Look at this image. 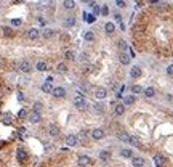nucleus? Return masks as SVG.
<instances>
[{
    "label": "nucleus",
    "mask_w": 173,
    "mask_h": 167,
    "mask_svg": "<svg viewBox=\"0 0 173 167\" xmlns=\"http://www.w3.org/2000/svg\"><path fill=\"white\" fill-rule=\"evenodd\" d=\"M16 159H18L19 162H28V161H29V153L26 151V148L19 146V148L16 149Z\"/></svg>",
    "instance_id": "nucleus-1"
},
{
    "label": "nucleus",
    "mask_w": 173,
    "mask_h": 167,
    "mask_svg": "<svg viewBox=\"0 0 173 167\" xmlns=\"http://www.w3.org/2000/svg\"><path fill=\"white\" fill-rule=\"evenodd\" d=\"M74 108L79 109V111H85V109H87V101L84 100L82 95H77V96H75V100H74Z\"/></svg>",
    "instance_id": "nucleus-2"
},
{
    "label": "nucleus",
    "mask_w": 173,
    "mask_h": 167,
    "mask_svg": "<svg viewBox=\"0 0 173 167\" xmlns=\"http://www.w3.org/2000/svg\"><path fill=\"white\" fill-rule=\"evenodd\" d=\"M18 67H19V71H21V73H24V74H29V73L32 71V64H31V63H29L28 60L21 61Z\"/></svg>",
    "instance_id": "nucleus-3"
},
{
    "label": "nucleus",
    "mask_w": 173,
    "mask_h": 167,
    "mask_svg": "<svg viewBox=\"0 0 173 167\" xmlns=\"http://www.w3.org/2000/svg\"><path fill=\"white\" fill-rule=\"evenodd\" d=\"M48 135L50 137H53V138H56V137H59V133H61V129L58 127L56 124H51V125H48Z\"/></svg>",
    "instance_id": "nucleus-4"
},
{
    "label": "nucleus",
    "mask_w": 173,
    "mask_h": 167,
    "mask_svg": "<svg viewBox=\"0 0 173 167\" xmlns=\"http://www.w3.org/2000/svg\"><path fill=\"white\" fill-rule=\"evenodd\" d=\"M106 96H108V90L104 87H96L95 89V98L96 100H104Z\"/></svg>",
    "instance_id": "nucleus-5"
},
{
    "label": "nucleus",
    "mask_w": 173,
    "mask_h": 167,
    "mask_svg": "<svg viewBox=\"0 0 173 167\" xmlns=\"http://www.w3.org/2000/svg\"><path fill=\"white\" fill-rule=\"evenodd\" d=\"M79 143V135H74V133H71V135H68V137H66V145H68V146H75Z\"/></svg>",
    "instance_id": "nucleus-6"
},
{
    "label": "nucleus",
    "mask_w": 173,
    "mask_h": 167,
    "mask_svg": "<svg viewBox=\"0 0 173 167\" xmlns=\"http://www.w3.org/2000/svg\"><path fill=\"white\" fill-rule=\"evenodd\" d=\"M154 164H155V167H164L165 165V156L160 154V153L154 154Z\"/></svg>",
    "instance_id": "nucleus-7"
},
{
    "label": "nucleus",
    "mask_w": 173,
    "mask_h": 167,
    "mask_svg": "<svg viewBox=\"0 0 173 167\" xmlns=\"http://www.w3.org/2000/svg\"><path fill=\"white\" fill-rule=\"evenodd\" d=\"M141 74H143V71H141L140 66H133V67L130 69V77H131V79H140Z\"/></svg>",
    "instance_id": "nucleus-8"
},
{
    "label": "nucleus",
    "mask_w": 173,
    "mask_h": 167,
    "mask_svg": "<svg viewBox=\"0 0 173 167\" xmlns=\"http://www.w3.org/2000/svg\"><path fill=\"white\" fill-rule=\"evenodd\" d=\"M28 119H29V122H32V124H38V122L42 121V116H40V113H35V111H32V113H29Z\"/></svg>",
    "instance_id": "nucleus-9"
},
{
    "label": "nucleus",
    "mask_w": 173,
    "mask_h": 167,
    "mask_svg": "<svg viewBox=\"0 0 173 167\" xmlns=\"http://www.w3.org/2000/svg\"><path fill=\"white\" fill-rule=\"evenodd\" d=\"M104 130L103 129H95V130H91V138L93 140H103L104 138Z\"/></svg>",
    "instance_id": "nucleus-10"
},
{
    "label": "nucleus",
    "mask_w": 173,
    "mask_h": 167,
    "mask_svg": "<svg viewBox=\"0 0 173 167\" xmlns=\"http://www.w3.org/2000/svg\"><path fill=\"white\" fill-rule=\"evenodd\" d=\"M40 35H42V34H40V31L35 29V27H31V29L28 31V39H31V40H37Z\"/></svg>",
    "instance_id": "nucleus-11"
},
{
    "label": "nucleus",
    "mask_w": 173,
    "mask_h": 167,
    "mask_svg": "<svg viewBox=\"0 0 173 167\" xmlns=\"http://www.w3.org/2000/svg\"><path fill=\"white\" fill-rule=\"evenodd\" d=\"M53 96H56V98H64L66 96V89L64 87H55L53 89Z\"/></svg>",
    "instance_id": "nucleus-12"
},
{
    "label": "nucleus",
    "mask_w": 173,
    "mask_h": 167,
    "mask_svg": "<svg viewBox=\"0 0 173 167\" xmlns=\"http://www.w3.org/2000/svg\"><path fill=\"white\" fill-rule=\"evenodd\" d=\"M128 145L135 146V148H143V143H141V140H140L138 137H135V135H130V142H128Z\"/></svg>",
    "instance_id": "nucleus-13"
},
{
    "label": "nucleus",
    "mask_w": 173,
    "mask_h": 167,
    "mask_svg": "<svg viewBox=\"0 0 173 167\" xmlns=\"http://www.w3.org/2000/svg\"><path fill=\"white\" fill-rule=\"evenodd\" d=\"M90 158L88 156H85V154H82V156H79V159H77V164H79V167H85V165H88L90 164Z\"/></svg>",
    "instance_id": "nucleus-14"
},
{
    "label": "nucleus",
    "mask_w": 173,
    "mask_h": 167,
    "mask_svg": "<svg viewBox=\"0 0 173 167\" xmlns=\"http://www.w3.org/2000/svg\"><path fill=\"white\" fill-rule=\"evenodd\" d=\"M130 60H131V58H130V55H128V53H122V51L119 53V61H120L122 64H125V66L130 64Z\"/></svg>",
    "instance_id": "nucleus-15"
},
{
    "label": "nucleus",
    "mask_w": 173,
    "mask_h": 167,
    "mask_svg": "<svg viewBox=\"0 0 173 167\" xmlns=\"http://www.w3.org/2000/svg\"><path fill=\"white\" fill-rule=\"evenodd\" d=\"M124 113H125V105L119 103V105L114 106V114H115V116H122Z\"/></svg>",
    "instance_id": "nucleus-16"
},
{
    "label": "nucleus",
    "mask_w": 173,
    "mask_h": 167,
    "mask_svg": "<svg viewBox=\"0 0 173 167\" xmlns=\"http://www.w3.org/2000/svg\"><path fill=\"white\" fill-rule=\"evenodd\" d=\"M99 159H101L103 162H108V161H111V153H109V151H106V149L99 151Z\"/></svg>",
    "instance_id": "nucleus-17"
},
{
    "label": "nucleus",
    "mask_w": 173,
    "mask_h": 167,
    "mask_svg": "<svg viewBox=\"0 0 173 167\" xmlns=\"http://www.w3.org/2000/svg\"><path fill=\"white\" fill-rule=\"evenodd\" d=\"M63 24H64V27H74L75 26V18L74 16H68L63 21Z\"/></svg>",
    "instance_id": "nucleus-18"
},
{
    "label": "nucleus",
    "mask_w": 173,
    "mask_h": 167,
    "mask_svg": "<svg viewBox=\"0 0 173 167\" xmlns=\"http://www.w3.org/2000/svg\"><path fill=\"white\" fill-rule=\"evenodd\" d=\"M135 101H136V96H135V95H128V96H125V98H124V105H125V106L135 105Z\"/></svg>",
    "instance_id": "nucleus-19"
},
{
    "label": "nucleus",
    "mask_w": 173,
    "mask_h": 167,
    "mask_svg": "<svg viewBox=\"0 0 173 167\" xmlns=\"http://www.w3.org/2000/svg\"><path fill=\"white\" fill-rule=\"evenodd\" d=\"M131 164H133V167H143L144 165V159L143 158H131Z\"/></svg>",
    "instance_id": "nucleus-20"
},
{
    "label": "nucleus",
    "mask_w": 173,
    "mask_h": 167,
    "mask_svg": "<svg viewBox=\"0 0 173 167\" xmlns=\"http://www.w3.org/2000/svg\"><path fill=\"white\" fill-rule=\"evenodd\" d=\"M104 31H106V34H114V31H115V26H114V23H106L104 24Z\"/></svg>",
    "instance_id": "nucleus-21"
},
{
    "label": "nucleus",
    "mask_w": 173,
    "mask_h": 167,
    "mask_svg": "<svg viewBox=\"0 0 173 167\" xmlns=\"http://www.w3.org/2000/svg\"><path fill=\"white\" fill-rule=\"evenodd\" d=\"M47 67H48V66H47L45 61H38L37 66H35V69H37V71H40V73H45V71H47Z\"/></svg>",
    "instance_id": "nucleus-22"
},
{
    "label": "nucleus",
    "mask_w": 173,
    "mask_h": 167,
    "mask_svg": "<svg viewBox=\"0 0 173 167\" xmlns=\"http://www.w3.org/2000/svg\"><path fill=\"white\" fill-rule=\"evenodd\" d=\"M154 95H155V90L152 87H148V89L144 90V96H146V98H152Z\"/></svg>",
    "instance_id": "nucleus-23"
},
{
    "label": "nucleus",
    "mask_w": 173,
    "mask_h": 167,
    "mask_svg": "<svg viewBox=\"0 0 173 167\" xmlns=\"http://www.w3.org/2000/svg\"><path fill=\"white\" fill-rule=\"evenodd\" d=\"M64 58L69 60V61H72V60L75 58V53H74L72 50H66V51H64Z\"/></svg>",
    "instance_id": "nucleus-24"
},
{
    "label": "nucleus",
    "mask_w": 173,
    "mask_h": 167,
    "mask_svg": "<svg viewBox=\"0 0 173 167\" xmlns=\"http://www.w3.org/2000/svg\"><path fill=\"white\" fill-rule=\"evenodd\" d=\"M120 156H122V158H133V153H131V149L124 148V149L120 151Z\"/></svg>",
    "instance_id": "nucleus-25"
},
{
    "label": "nucleus",
    "mask_w": 173,
    "mask_h": 167,
    "mask_svg": "<svg viewBox=\"0 0 173 167\" xmlns=\"http://www.w3.org/2000/svg\"><path fill=\"white\" fill-rule=\"evenodd\" d=\"M117 137H119V140H122V142H125V143H128V142H130V135H128V133H125V132H120Z\"/></svg>",
    "instance_id": "nucleus-26"
},
{
    "label": "nucleus",
    "mask_w": 173,
    "mask_h": 167,
    "mask_svg": "<svg viewBox=\"0 0 173 167\" xmlns=\"http://www.w3.org/2000/svg\"><path fill=\"white\" fill-rule=\"evenodd\" d=\"M42 90H43L45 93H53V87H51V84H50V82H45L43 85H42Z\"/></svg>",
    "instance_id": "nucleus-27"
},
{
    "label": "nucleus",
    "mask_w": 173,
    "mask_h": 167,
    "mask_svg": "<svg viewBox=\"0 0 173 167\" xmlns=\"http://www.w3.org/2000/svg\"><path fill=\"white\" fill-rule=\"evenodd\" d=\"M84 39H85L87 42H93V40H95V34H93L91 31H87V32L84 34Z\"/></svg>",
    "instance_id": "nucleus-28"
},
{
    "label": "nucleus",
    "mask_w": 173,
    "mask_h": 167,
    "mask_svg": "<svg viewBox=\"0 0 173 167\" xmlns=\"http://www.w3.org/2000/svg\"><path fill=\"white\" fill-rule=\"evenodd\" d=\"M84 18H85V21H87L88 24H91V23L96 21V16H95V15H87V13H84Z\"/></svg>",
    "instance_id": "nucleus-29"
},
{
    "label": "nucleus",
    "mask_w": 173,
    "mask_h": 167,
    "mask_svg": "<svg viewBox=\"0 0 173 167\" xmlns=\"http://www.w3.org/2000/svg\"><path fill=\"white\" fill-rule=\"evenodd\" d=\"M119 48H120L122 53H127V48H128L127 42H125V40H119Z\"/></svg>",
    "instance_id": "nucleus-30"
},
{
    "label": "nucleus",
    "mask_w": 173,
    "mask_h": 167,
    "mask_svg": "<svg viewBox=\"0 0 173 167\" xmlns=\"http://www.w3.org/2000/svg\"><path fill=\"white\" fill-rule=\"evenodd\" d=\"M11 114L10 113H5V114H2V122L3 124H11Z\"/></svg>",
    "instance_id": "nucleus-31"
},
{
    "label": "nucleus",
    "mask_w": 173,
    "mask_h": 167,
    "mask_svg": "<svg viewBox=\"0 0 173 167\" xmlns=\"http://www.w3.org/2000/svg\"><path fill=\"white\" fill-rule=\"evenodd\" d=\"M63 7H64V8H68V10H72V8H75V2L66 0V2H63Z\"/></svg>",
    "instance_id": "nucleus-32"
},
{
    "label": "nucleus",
    "mask_w": 173,
    "mask_h": 167,
    "mask_svg": "<svg viewBox=\"0 0 173 167\" xmlns=\"http://www.w3.org/2000/svg\"><path fill=\"white\" fill-rule=\"evenodd\" d=\"M42 108H43V105H42L40 101H35V103H34V106H32V111H35V113H40Z\"/></svg>",
    "instance_id": "nucleus-33"
},
{
    "label": "nucleus",
    "mask_w": 173,
    "mask_h": 167,
    "mask_svg": "<svg viewBox=\"0 0 173 167\" xmlns=\"http://www.w3.org/2000/svg\"><path fill=\"white\" fill-rule=\"evenodd\" d=\"M53 32H55V31H51V29H45V31L42 32V37H43V39H51V37H53Z\"/></svg>",
    "instance_id": "nucleus-34"
},
{
    "label": "nucleus",
    "mask_w": 173,
    "mask_h": 167,
    "mask_svg": "<svg viewBox=\"0 0 173 167\" xmlns=\"http://www.w3.org/2000/svg\"><path fill=\"white\" fill-rule=\"evenodd\" d=\"M2 31H3L5 35H13V29H11V27H8V26H3Z\"/></svg>",
    "instance_id": "nucleus-35"
},
{
    "label": "nucleus",
    "mask_w": 173,
    "mask_h": 167,
    "mask_svg": "<svg viewBox=\"0 0 173 167\" xmlns=\"http://www.w3.org/2000/svg\"><path fill=\"white\" fill-rule=\"evenodd\" d=\"M131 92H133V95L141 93V92H143V87H141V85H133V87H131Z\"/></svg>",
    "instance_id": "nucleus-36"
},
{
    "label": "nucleus",
    "mask_w": 173,
    "mask_h": 167,
    "mask_svg": "<svg viewBox=\"0 0 173 167\" xmlns=\"http://www.w3.org/2000/svg\"><path fill=\"white\" fill-rule=\"evenodd\" d=\"M56 73H66V64L64 63H59L56 66Z\"/></svg>",
    "instance_id": "nucleus-37"
},
{
    "label": "nucleus",
    "mask_w": 173,
    "mask_h": 167,
    "mask_svg": "<svg viewBox=\"0 0 173 167\" xmlns=\"http://www.w3.org/2000/svg\"><path fill=\"white\" fill-rule=\"evenodd\" d=\"M28 116H29V114H28V111H26L24 108H23V109L19 111V113H18V117H19V119H24V117H28Z\"/></svg>",
    "instance_id": "nucleus-38"
},
{
    "label": "nucleus",
    "mask_w": 173,
    "mask_h": 167,
    "mask_svg": "<svg viewBox=\"0 0 173 167\" xmlns=\"http://www.w3.org/2000/svg\"><path fill=\"white\" fill-rule=\"evenodd\" d=\"M21 23H23V21H21V19H18V18L11 19V24H13V26H21Z\"/></svg>",
    "instance_id": "nucleus-39"
},
{
    "label": "nucleus",
    "mask_w": 173,
    "mask_h": 167,
    "mask_svg": "<svg viewBox=\"0 0 173 167\" xmlns=\"http://www.w3.org/2000/svg\"><path fill=\"white\" fill-rule=\"evenodd\" d=\"M115 5H117L119 8H124L127 3H125V2H122V0H117V2H115Z\"/></svg>",
    "instance_id": "nucleus-40"
},
{
    "label": "nucleus",
    "mask_w": 173,
    "mask_h": 167,
    "mask_svg": "<svg viewBox=\"0 0 173 167\" xmlns=\"http://www.w3.org/2000/svg\"><path fill=\"white\" fill-rule=\"evenodd\" d=\"M95 109L98 111V113H103V111H104V106H103V105H95Z\"/></svg>",
    "instance_id": "nucleus-41"
},
{
    "label": "nucleus",
    "mask_w": 173,
    "mask_h": 167,
    "mask_svg": "<svg viewBox=\"0 0 173 167\" xmlns=\"http://www.w3.org/2000/svg\"><path fill=\"white\" fill-rule=\"evenodd\" d=\"M167 74H168V76H173V64H170V66L167 67Z\"/></svg>",
    "instance_id": "nucleus-42"
},
{
    "label": "nucleus",
    "mask_w": 173,
    "mask_h": 167,
    "mask_svg": "<svg viewBox=\"0 0 173 167\" xmlns=\"http://www.w3.org/2000/svg\"><path fill=\"white\" fill-rule=\"evenodd\" d=\"M99 11H101V7H99V5H95V8H93V13H95V15H98Z\"/></svg>",
    "instance_id": "nucleus-43"
},
{
    "label": "nucleus",
    "mask_w": 173,
    "mask_h": 167,
    "mask_svg": "<svg viewBox=\"0 0 173 167\" xmlns=\"http://www.w3.org/2000/svg\"><path fill=\"white\" fill-rule=\"evenodd\" d=\"M101 13H103V15H108V13H109V8H108V7L104 5V7L101 8Z\"/></svg>",
    "instance_id": "nucleus-44"
},
{
    "label": "nucleus",
    "mask_w": 173,
    "mask_h": 167,
    "mask_svg": "<svg viewBox=\"0 0 173 167\" xmlns=\"http://www.w3.org/2000/svg\"><path fill=\"white\" fill-rule=\"evenodd\" d=\"M37 19H38V23H40L42 26H45V24H47V21H45V18H42V16H38Z\"/></svg>",
    "instance_id": "nucleus-45"
},
{
    "label": "nucleus",
    "mask_w": 173,
    "mask_h": 167,
    "mask_svg": "<svg viewBox=\"0 0 173 167\" xmlns=\"http://www.w3.org/2000/svg\"><path fill=\"white\" fill-rule=\"evenodd\" d=\"M114 18H115V19H117L119 23H122V16L119 15V13H115V15H114Z\"/></svg>",
    "instance_id": "nucleus-46"
},
{
    "label": "nucleus",
    "mask_w": 173,
    "mask_h": 167,
    "mask_svg": "<svg viewBox=\"0 0 173 167\" xmlns=\"http://www.w3.org/2000/svg\"><path fill=\"white\" fill-rule=\"evenodd\" d=\"M18 98H19V101H23V100H24V95H23V93H18Z\"/></svg>",
    "instance_id": "nucleus-47"
},
{
    "label": "nucleus",
    "mask_w": 173,
    "mask_h": 167,
    "mask_svg": "<svg viewBox=\"0 0 173 167\" xmlns=\"http://www.w3.org/2000/svg\"><path fill=\"white\" fill-rule=\"evenodd\" d=\"M2 64H3V61H2V57H0V67H2Z\"/></svg>",
    "instance_id": "nucleus-48"
},
{
    "label": "nucleus",
    "mask_w": 173,
    "mask_h": 167,
    "mask_svg": "<svg viewBox=\"0 0 173 167\" xmlns=\"http://www.w3.org/2000/svg\"><path fill=\"white\" fill-rule=\"evenodd\" d=\"M0 101H2V90H0Z\"/></svg>",
    "instance_id": "nucleus-49"
}]
</instances>
